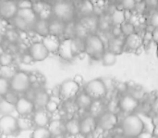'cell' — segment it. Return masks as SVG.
Returning a JSON list of instances; mask_svg holds the SVG:
<instances>
[{"label": "cell", "mask_w": 158, "mask_h": 138, "mask_svg": "<svg viewBox=\"0 0 158 138\" xmlns=\"http://www.w3.org/2000/svg\"><path fill=\"white\" fill-rule=\"evenodd\" d=\"M84 53L92 59L100 60L103 53L106 50L104 40L96 33L89 34L84 40Z\"/></svg>", "instance_id": "7a4b0ae2"}, {"label": "cell", "mask_w": 158, "mask_h": 138, "mask_svg": "<svg viewBox=\"0 0 158 138\" xmlns=\"http://www.w3.org/2000/svg\"><path fill=\"white\" fill-rule=\"evenodd\" d=\"M152 112H158V95H156L152 101Z\"/></svg>", "instance_id": "c3c4849f"}, {"label": "cell", "mask_w": 158, "mask_h": 138, "mask_svg": "<svg viewBox=\"0 0 158 138\" xmlns=\"http://www.w3.org/2000/svg\"><path fill=\"white\" fill-rule=\"evenodd\" d=\"M10 90L9 80L0 77V97H4Z\"/></svg>", "instance_id": "74e56055"}, {"label": "cell", "mask_w": 158, "mask_h": 138, "mask_svg": "<svg viewBox=\"0 0 158 138\" xmlns=\"http://www.w3.org/2000/svg\"><path fill=\"white\" fill-rule=\"evenodd\" d=\"M6 25L2 23V21H0V34H3L5 35V32L6 31Z\"/></svg>", "instance_id": "816d5d0a"}, {"label": "cell", "mask_w": 158, "mask_h": 138, "mask_svg": "<svg viewBox=\"0 0 158 138\" xmlns=\"http://www.w3.org/2000/svg\"><path fill=\"white\" fill-rule=\"evenodd\" d=\"M35 34L40 36L41 38L49 34V20L40 19L38 18L35 22L34 26L31 30Z\"/></svg>", "instance_id": "484cf974"}, {"label": "cell", "mask_w": 158, "mask_h": 138, "mask_svg": "<svg viewBox=\"0 0 158 138\" xmlns=\"http://www.w3.org/2000/svg\"><path fill=\"white\" fill-rule=\"evenodd\" d=\"M50 96H52V97H60V85L59 84L55 85L50 89Z\"/></svg>", "instance_id": "bcb514c9"}, {"label": "cell", "mask_w": 158, "mask_h": 138, "mask_svg": "<svg viewBox=\"0 0 158 138\" xmlns=\"http://www.w3.org/2000/svg\"><path fill=\"white\" fill-rule=\"evenodd\" d=\"M16 17L20 18L25 24H27L28 27L31 30H32V27L34 26L35 22L38 19V17L34 13L32 8H30V9H19Z\"/></svg>", "instance_id": "ffe728a7"}, {"label": "cell", "mask_w": 158, "mask_h": 138, "mask_svg": "<svg viewBox=\"0 0 158 138\" xmlns=\"http://www.w3.org/2000/svg\"><path fill=\"white\" fill-rule=\"evenodd\" d=\"M19 134L17 125V117L14 115H5L0 117V135L2 137L17 136Z\"/></svg>", "instance_id": "52a82bcc"}, {"label": "cell", "mask_w": 158, "mask_h": 138, "mask_svg": "<svg viewBox=\"0 0 158 138\" xmlns=\"http://www.w3.org/2000/svg\"><path fill=\"white\" fill-rule=\"evenodd\" d=\"M17 4L19 9H30L33 6V3L31 0H20Z\"/></svg>", "instance_id": "b9f144b4"}, {"label": "cell", "mask_w": 158, "mask_h": 138, "mask_svg": "<svg viewBox=\"0 0 158 138\" xmlns=\"http://www.w3.org/2000/svg\"><path fill=\"white\" fill-rule=\"evenodd\" d=\"M120 134L127 138H136L145 130V124L142 117L137 113L124 115L119 121Z\"/></svg>", "instance_id": "6da1fadb"}, {"label": "cell", "mask_w": 158, "mask_h": 138, "mask_svg": "<svg viewBox=\"0 0 158 138\" xmlns=\"http://www.w3.org/2000/svg\"><path fill=\"white\" fill-rule=\"evenodd\" d=\"M18 69L16 68L15 65L9 66H0V77L10 80V78L15 75Z\"/></svg>", "instance_id": "1f68e13d"}, {"label": "cell", "mask_w": 158, "mask_h": 138, "mask_svg": "<svg viewBox=\"0 0 158 138\" xmlns=\"http://www.w3.org/2000/svg\"><path fill=\"white\" fill-rule=\"evenodd\" d=\"M19 60H20V63L23 64V65H32V64L34 63L32 57L30 55V53H29L28 52L22 53L20 54Z\"/></svg>", "instance_id": "60d3db41"}, {"label": "cell", "mask_w": 158, "mask_h": 138, "mask_svg": "<svg viewBox=\"0 0 158 138\" xmlns=\"http://www.w3.org/2000/svg\"><path fill=\"white\" fill-rule=\"evenodd\" d=\"M73 81L76 83V84H78L81 88H83V86H84V77L81 76V75H80V74H76L74 77H73Z\"/></svg>", "instance_id": "f6af8a7d"}, {"label": "cell", "mask_w": 158, "mask_h": 138, "mask_svg": "<svg viewBox=\"0 0 158 138\" xmlns=\"http://www.w3.org/2000/svg\"><path fill=\"white\" fill-rule=\"evenodd\" d=\"M52 138H67V136L66 135H58V136H52Z\"/></svg>", "instance_id": "db71d44e"}, {"label": "cell", "mask_w": 158, "mask_h": 138, "mask_svg": "<svg viewBox=\"0 0 158 138\" xmlns=\"http://www.w3.org/2000/svg\"><path fill=\"white\" fill-rule=\"evenodd\" d=\"M36 92H37V90H35V89H32V88H30L27 91H25V93L23 94V96H24L26 99H28V100L33 101L34 97H35V95H36Z\"/></svg>", "instance_id": "ee69618b"}, {"label": "cell", "mask_w": 158, "mask_h": 138, "mask_svg": "<svg viewBox=\"0 0 158 138\" xmlns=\"http://www.w3.org/2000/svg\"><path fill=\"white\" fill-rule=\"evenodd\" d=\"M6 51V49H5V47L3 46V44H0V56L3 54V53Z\"/></svg>", "instance_id": "f5cc1de1"}, {"label": "cell", "mask_w": 158, "mask_h": 138, "mask_svg": "<svg viewBox=\"0 0 158 138\" xmlns=\"http://www.w3.org/2000/svg\"><path fill=\"white\" fill-rule=\"evenodd\" d=\"M35 111L33 102L26 99L23 95H20L15 103V112L18 116H31Z\"/></svg>", "instance_id": "4fadbf2b"}, {"label": "cell", "mask_w": 158, "mask_h": 138, "mask_svg": "<svg viewBox=\"0 0 158 138\" xmlns=\"http://www.w3.org/2000/svg\"><path fill=\"white\" fill-rule=\"evenodd\" d=\"M60 107H61V104H59L58 102H56V101H55L54 100L50 99L49 101L47 102V104L45 105L44 110L52 116V115L56 114V112H58Z\"/></svg>", "instance_id": "e575fe53"}, {"label": "cell", "mask_w": 158, "mask_h": 138, "mask_svg": "<svg viewBox=\"0 0 158 138\" xmlns=\"http://www.w3.org/2000/svg\"><path fill=\"white\" fill-rule=\"evenodd\" d=\"M105 86H106V89L107 90V94H112V93H116V83L117 81L112 78V77H101Z\"/></svg>", "instance_id": "d590c367"}, {"label": "cell", "mask_w": 158, "mask_h": 138, "mask_svg": "<svg viewBox=\"0 0 158 138\" xmlns=\"http://www.w3.org/2000/svg\"><path fill=\"white\" fill-rule=\"evenodd\" d=\"M136 138H155L154 137V136H153V134H152V132H150V131H147V130H144V131H143Z\"/></svg>", "instance_id": "7dc6e473"}, {"label": "cell", "mask_w": 158, "mask_h": 138, "mask_svg": "<svg viewBox=\"0 0 158 138\" xmlns=\"http://www.w3.org/2000/svg\"><path fill=\"white\" fill-rule=\"evenodd\" d=\"M143 45V36L139 32H135L124 38V52H137Z\"/></svg>", "instance_id": "9a60e30c"}, {"label": "cell", "mask_w": 158, "mask_h": 138, "mask_svg": "<svg viewBox=\"0 0 158 138\" xmlns=\"http://www.w3.org/2000/svg\"><path fill=\"white\" fill-rule=\"evenodd\" d=\"M120 30H121V33H122V36L125 38L131 34H133L135 32H137L136 30V28L129 21H125L124 23H122L120 25Z\"/></svg>", "instance_id": "836d02e7"}, {"label": "cell", "mask_w": 158, "mask_h": 138, "mask_svg": "<svg viewBox=\"0 0 158 138\" xmlns=\"http://www.w3.org/2000/svg\"><path fill=\"white\" fill-rule=\"evenodd\" d=\"M52 15L55 16V18H57L65 23L70 22L73 15L72 6L68 2H58L52 8Z\"/></svg>", "instance_id": "9c48e42d"}, {"label": "cell", "mask_w": 158, "mask_h": 138, "mask_svg": "<svg viewBox=\"0 0 158 138\" xmlns=\"http://www.w3.org/2000/svg\"><path fill=\"white\" fill-rule=\"evenodd\" d=\"M152 40L156 44L158 45V28L153 30V31H152Z\"/></svg>", "instance_id": "f907efd6"}, {"label": "cell", "mask_w": 158, "mask_h": 138, "mask_svg": "<svg viewBox=\"0 0 158 138\" xmlns=\"http://www.w3.org/2000/svg\"><path fill=\"white\" fill-rule=\"evenodd\" d=\"M152 124L154 127H158V112H154L152 114Z\"/></svg>", "instance_id": "681fc988"}, {"label": "cell", "mask_w": 158, "mask_h": 138, "mask_svg": "<svg viewBox=\"0 0 158 138\" xmlns=\"http://www.w3.org/2000/svg\"><path fill=\"white\" fill-rule=\"evenodd\" d=\"M106 111V100H94L88 113L94 118H97Z\"/></svg>", "instance_id": "d4e9b609"}, {"label": "cell", "mask_w": 158, "mask_h": 138, "mask_svg": "<svg viewBox=\"0 0 158 138\" xmlns=\"http://www.w3.org/2000/svg\"><path fill=\"white\" fill-rule=\"evenodd\" d=\"M31 138H52L47 127H34L31 131Z\"/></svg>", "instance_id": "f546056e"}, {"label": "cell", "mask_w": 158, "mask_h": 138, "mask_svg": "<svg viewBox=\"0 0 158 138\" xmlns=\"http://www.w3.org/2000/svg\"><path fill=\"white\" fill-rule=\"evenodd\" d=\"M28 53L32 57L34 63L35 62H43L48 58L50 53L43 44L42 41H33L29 44L28 47Z\"/></svg>", "instance_id": "8fae6325"}, {"label": "cell", "mask_w": 158, "mask_h": 138, "mask_svg": "<svg viewBox=\"0 0 158 138\" xmlns=\"http://www.w3.org/2000/svg\"><path fill=\"white\" fill-rule=\"evenodd\" d=\"M155 138H158V136H157V137H155Z\"/></svg>", "instance_id": "94428289"}, {"label": "cell", "mask_w": 158, "mask_h": 138, "mask_svg": "<svg viewBox=\"0 0 158 138\" xmlns=\"http://www.w3.org/2000/svg\"><path fill=\"white\" fill-rule=\"evenodd\" d=\"M34 127H47L52 120V116L44 109H35L31 115Z\"/></svg>", "instance_id": "2e32d148"}, {"label": "cell", "mask_w": 158, "mask_h": 138, "mask_svg": "<svg viewBox=\"0 0 158 138\" xmlns=\"http://www.w3.org/2000/svg\"><path fill=\"white\" fill-rule=\"evenodd\" d=\"M107 50L116 53L117 55L124 52V37H112L108 40Z\"/></svg>", "instance_id": "cb8c5ba5"}, {"label": "cell", "mask_w": 158, "mask_h": 138, "mask_svg": "<svg viewBox=\"0 0 158 138\" xmlns=\"http://www.w3.org/2000/svg\"><path fill=\"white\" fill-rule=\"evenodd\" d=\"M17 125L19 133L32 130L34 128L31 116H18L17 117Z\"/></svg>", "instance_id": "4316f807"}, {"label": "cell", "mask_w": 158, "mask_h": 138, "mask_svg": "<svg viewBox=\"0 0 158 138\" xmlns=\"http://www.w3.org/2000/svg\"><path fill=\"white\" fill-rule=\"evenodd\" d=\"M143 3L150 9H156L158 6V0H143Z\"/></svg>", "instance_id": "7bdbcfd3"}, {"label": "cell", "mask_w": 158, "mask_h": 138, "mask_svg": "<svg viewBox=\"0 0 158 138\" xmlns=\"http://www.w3.org/2000/svg\"><path fill=\"white\" fill-rule=\"evenodd\" d=\"M15 65V55L7 51H5L0 56V66H9Z\"/></svg>", "instance_id": "4dcf8cb0"}, {"label": "cell", "mask_w": 158, "mask_h": 138, "mask_svg": "<svg viewBox=\"0 0 158 138\" xmlns=\"http://www.w3.org/2000/svg\"><path fill=\"white\" fill-rule=\"evenodd\" d=\"M118 102L119 113H122L123 115L136 113V112L140 108L141 103L130 93H125L118 96Z\"/></svg>", "instance_id": "8992f818"}, {"label": "cell", "mask_w": 158, "mask_h": 138, "mask_svg": "<svg viewBox=\"0 0 158 138\" xmlns=\"http://www.w3.org/2000/svg\"><path fill=\"white\" fill-rule=\"evenodd\" d=\"M19 96L20 95H19L18 93H16V92H14V91H12L11 89L3 97L6 101H8L9 103H12V104H14L15 105V103L17 102V101H18V99L19 98Z\"/></svg>", "instance_id": "ab89813d"}, {"label": "cell", "mask_w": 158, "mask_h": 138, "mask_svg": "<svg viewBox=\"0 0 158 138\" xmlns=\"http://www.w3.org/2000/svg\"><path fill=\"white\" fill-rule=\"evenodd\" d=\"M49 100H50V92L44 88L42 89L37 90L32 102L35 106V109H44Z\"/></svg>", "instance_id": "7402d4cb"}, {"label": "cell", "mask_w": 158, "mask_h": 138, "mask_svg": "<svg viewBox=\"0 0 158 138\" xmlns=\"http://www.w3.org/2000/svg\"><path fill=\"white\" fill-rule=\"evenodd\" d=\"M148 26L152 29H157L158 28V11L155 10L147 18Z\"/></svg>", "instance_id": "f35d334b"}, {"label": "cell", "mask_w": 158, "mask_h": 138, "mask_svg": "<svg viewBox=\"0 0 158 138\" xmlns=\"http://www.w3.org/2000/svg\"><path fill=\"white\" fill-rule=\"evenodd\" d=\"M0 138H3V137H2V136H1V135H0Z\"/></svg>", "instance_id": "91938a15"}, {"label": "cell", "mask_w": 158, "mask_h": 138, "mask_svg": "<svg viewBox=\"0 0 158 138\" xmlns=\"http://www.w3.org/2000/svg\"><path fill=\"white\" fill-rule=\"evenodd\" d=\"M59 58L65 62H71L75 59L76 55L72 47V39L69 38H62L59 45L58 52L56 53Z\"/></svg>", "instance_id": "7c38bea8"}, {"label": "cell", "mask_w": 158, "mask_h": 138, "mask_svg": "<svg viewBox=\"0 0 158 138\" xmlns=\"http://www.w3.org/2000/svg\"><path fill=\"white\" fill-rule=\"evenodd\" d=\"M88 138H99V137H97V136H90V137H88Z\"/></svg>", "instance_id": "9f6ffc18"}, {"label": "cell", "mask_w": 158, "mask_h": 138, "mask_svg": "<svg viewBox=\"0 0 158 138\" xmlns=\"http://www.w3.org/2000/svg\"><path fill=\"white\" fill-rule=\"evenodd\" d=\"M125 21H126L125 11L121 8L115 10L110 18V22L113 26H120Z\"/></svg>", "instance_id": "83f0119b"}, {"label": "cell", "mask_w": 158, "mask_h": 138, "mask_svg": "<svg viewBox=\"0 0 158 138\" xmlns=\"http://www.w3.org/2000/svg\"><path fill=\"white\" fill-rule=\"evenodd\" d=\"M82 89L88 93L93 100H106L108 96L102 78H94L84 84Z\"/></svg>", "instance_id": "5b68a950"}, {"label": "cell", "mask_w": 158, "mask_h": 138, "mask_svg": "<svg viewBox=\"0 0 158 138\" xmlns=\"http://www.w3.org/2000/svg\"><path fill=\"white\" fill-rule=\"evenodd\" d=\"M60 85V97L64 101L74 100L79 92L82 89L78 84H76L72 78L64 80Z\"/></svg>", "instance_id": "ba28073f"}, {"label": "cell", "mask_w": 158, "mask_h": 138, "mask_svg": "<svg viewBox=\"0 0 158 138\" xmlns=\"http://www.w3.org/2000/svg\"><path fill=\"white\" fill-rule=\"evenodd\" d=\"M65 133L67 136L75 138L81 135L80 118L77 116L65 120Z\"/></svg>", "instance_id": "e0dca14e"}, {"label": "cell", "mask_w": 158, "mask_h": 138, "mask_svg": "<svg viewBox=\"0 0 158 138\" xmlns=\"http://www.w3.org/2000/svg\"><path fill=\"white\" fill-rule=\"evenodd\" d=\"M66 24L67 23L55 18L53 19H49V34L57 36L62 39L64 36Z\"/></svg>", "instance_id": "44dd1931"}, {"label": "cell", "mask_w": 158, "mask_h": 138, "mask_svg": "<svg viewBox=\"0 0 158 138\" xmlns=\"http://www.w3.org/2000/svg\"><path fill=\"white\" fill-rule=\"evenodd\" d=\"M137 3L135 0H120V8L124 11L135 10Z\"/></svg>", "instance_id": "8d00e7d4"}, {"label": "cell", "mask_w": 158, "mask_h": 138, "mask_svg": "<svg viewBox=\"0 0 158 138\" xmlns=\"http://www.w3.org/2000/svg\"><path fill=\"white\" fill-rule=\"evenodd\" d=\"M5 39L9 42V43H17L18 41L19 40V31H18L16 29L12 30H6L4 35Z\"/></svg>", "instance_id": "d6a6232c"}, {"label": "cell", "mask_w": 158, "mask_h": 138, "mask_svg": "<svg viewBox=\"0 0 158 138\" xmlns=\"http://www.w3.org/2000/svg\"><path fill=\"white\" fill-rule=\"evenodd\" d=\"M117 58H118V55L116 53H114L111 51L106 49L105 51V53H103L100 60H101L103 65H105V66H112L117 63Z\"/></svg>", "instance_id": "f1b7e54d"}, {"label": "cell", "mask_w": 158, "mask_h": 138, "mask_svg": "<svg viewBox=\"0 0 158 138\" xmlns=\"http://www.w3.org/2000/svg\"><path fill=\"white\" fill-rule=\"evenodd\" d=\"M10 89L19 95H23L31 88L29 73L23 70H18L9 80Z\"/></svg>", "instance_id": "277c9868"}, {"label": "cell", "mask_w": 158, "mask_h": 138, "mask_svg": "<svg viewBox=\"0 0 158 138\" xmlns=\"http://www.w3.org/2000/svg\"><path fill=\"white\" fill-rule=\"evenodd\" d=\"M42 42L48 51V53L51 54H56L59 49V45L61 42V38L48 34L42 38Z\"/></svg>", "instance_id": "ac0fdd59"}, {"label": "cell", "mask_w": 158, "mask_h": 138, "mask_svg": "<svg viewBox=\"0 0 158 138\" xmlns=\"http://www.w3.org/2000/svg\"><path fill=\"white\" fill-rule=\"evenodd\" d=\"M156 55H157V58H158V45H157V48H156Z\"/></svg>", "instance_id": "6f0895ef"}, {"label": "cell", "mask_w": 158, "mask_h": 138, "mask_svg": "<svg viewBox=\"0 0 158 138\" xmlns=\"http://www.w3.org/2000/svg\"><path fill=\"white\" fill-rule=\"evenodd\" d=\"M52 136L58 135H66L65 133V121L59 118H53L47 126Z\"/></svg>", "instance_id": "603a6c76"}, {"label": "cell", "mask_w": 158, "mask_h": 138, "mask_svg": "<svg viewBox=\"0 0 158 138\" xmlns=\"http://www.w3.org/2000/svg\"><path fill=\"white\" fill-rule=\"evenodd\" d=\"M74 101H75V102L79 108V112H88L94 100L92 99V97L88 93H86L83 89H81L79 92V94L76 96Z\"/></svg>", "instance_id": "d6986e66"}, {"label": "cell", "mask_w": 158, "mask_h": 138, "mask_svg": "<svg viewBox=\"0 0 158 138\" xmlns=\"http://www.w3.org/2000/svg\"><path fill=\"white\" fill-rule=\"evenodd\" d=\"M19 11L18 4L14 0L0 1V17L4 20H12Z\"/></svg>", "instance_id": "5bb4252c"}, {"label": "cell", "mask_w": 158, "mask_h": 138, "mask_svg": "<svg viewBox=\"0 0 158 138\" xmlns=\"http://www.w3.org/2000/svg\"><path fill=\"white\" fill-rule=\"evenodd\" d=\"M5 41V37L3 34H0V44H3V41Z\"/></svg>", "instance_id": "11a10c76"}, {"label": "cell", "mask_w": 158, "mask_h": 138, "mask_svg": "<svg viewBox=\"0 0 158 138\" xmlns=\"http://www.w3.org/2000/svg\"><path fill=\"white\" fill-rule=\"evenodd\" d=\"M119 121L118 114L106 111L96 118L97 131H101L103 133H111L118 127Z\"/></svg>", "instance_id": "3957f363"}, {"label": "cell", "mask_w": 158, "mask_h": 138, "mask_svg": "<svg viewBox=\"0 0 158 138\" xmlns=\"http://www.w3.org/2000/svg\"><path fill=\"white\" fill-rule=\"evenodd\" d=\"M81 124V135L84 137L88 138L95 135L97 131V122L96 118L90 115L88 112L81 115L80 118Z\"/></svg>", "instance_id": "30bf717a"}, {"label": "cell", "mask_w": 158, "mask_h": 138, "mask_svg": "<svg viewBox=\"0 0 158 138\" xmlns=\"http://www.w3.org/2000/svg\"><path fill=\"white\" fill-rule=\"evenodd\" d=\"M0 1H7V0H0Z\"/></svg>", "instance_id": "680465c9"}]
</instances>
